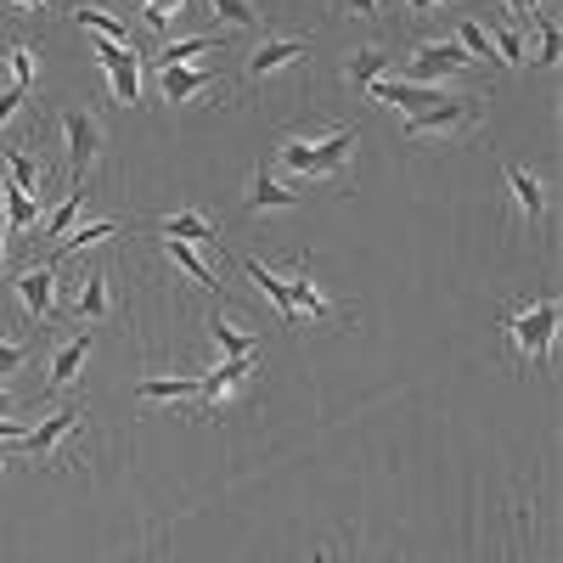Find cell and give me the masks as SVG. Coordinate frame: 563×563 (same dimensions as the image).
I'll return each instance as SVG.
<instances>
[{
  "label": "cell",
  "instance_id": "6da1fadb",
  "mask_svg": "<svg viewBox=\"0 0 563 563\" xmlns=\"http://www.w3.org/2000/svg\"><path fill=\"white\" fill-rule=\"evenodd\" d=\"M355 130H327V135H282L276 158L294 175H344L355 158Z\"/></svg>",
  "mask_w": 563,
  "mask_h": 563
},
{
  "label": "cell",
  "instance_id": "7a4b0ae2",
  "mask_svg": "<svg viewBox=\"0 0 563 563\" xmlns=\"http://www.w3.org/2000/svg\"><path fill=\"white\" fill-rule=\"evenodd\" d=\"M501 333H507L512 355H519L525 366H547L552 361V333H558V299H536L525 310H507Z\"/></svg>",
  "mask_w": 563,
  "mask_h": 563
},
{
  "label": "cell",
  "instance_id": "3957f363",
  "mask_svg": "<svg viewBox=\"0 0 563 563\" xmlns=\"http://www.w3.org/2000/svg\"><path fill=\"white\" fill-rule=\"evenodd\" d=\"M479 119H485V108H479V97H440L434 108H422V113H411L406 119V141H462V135H474L479 130Z\"/></svg>",
  "mask_w": 563,
  "mask_h": 563
},
{
  "label": "cell",
  "instance_id": "277c9868",
  "mask_svg": "<svg viewBox=\"0 0 563 563\" xmlns=\"http://www.w3.org/2000/svg\"><path fill=\"white\" fill-rule=\"evenodd\" d=\"M467 68H474V57H467L456 40H429V45H417V52H411L406 85H440V79H456Z\"/></svg>",
  "mask_w": 563,
  "mask_h": 563
},
{
  "label": "cell",
  "instance_id": "5b68a950",
  "mask_svg": "<svg viewBox=\"0 0 563 563\" xmlns=\"http://www.w3.org/2000/svg\"><path fill=\"white\" fill-rule=\"evenodd\" d=\"M63 135H68V158H74V186L85 192V175L97 169L108 130H102V119H97V113H85V108H68V113H63Z\"/></svg>",
  "mask_w": 563,
  "mask_h": 563
},
{
  "label": "cell",
  "instance_id": "8992f818",
  "mask_svg": "<svg viewBox=\"0 0 563 563\" xmlns=\"http://www.w3.org/2000/svg\"><path fill=\"white\" fill-rule=\"evenodd\" d=\"M102 63V74L113 79V97L130 108L141 102V57H135V45H113V40H97V52H90Z\"/></svg>",
  "mask_w": 563,
  "mask_h": 563
},
{
  "label": "cell",
  "instance_id": "52a82bcc",
  "mask_svg": "<svg viewBox=\"0 0 563 563\" xmlns=\"http://www.w3.org/2000/svg\"><path fill=\"white\" fill-rule=\"evenodd\" d=\"M79 417H85L79 406H63L57 417H45L40 429H29V434H23L18 445H23L29 456H40V462H63V445H68V440L79 434Z\"/></svg>",
  "mask_w": 563,
  "mask_h": 563
},
{
  "label": "cell",
  "instance_id": "ba28073f",
  "mask_svg": "<svg viewBox=\"0 0 563 563\" xmlns=\"http://www.w3.org/2000/svg\"><path fill=\"white\" fill-rule=\"evenodd\" d=\"M305 34H276V40H260L254 52H249V74L254 79H271V74H282V68H294L299 57H305Z\"/></svg>",
  "mask_w": 563,
  "mask_h": 563
},
{
  "label": "cell",
  "instance_id": "9c48e42d",
  "mask_svg": "<svg viewBox=\"0 0 563 563\" xmlns=\"http://www.w3.org/2000/svg\"><path fill=\"white\" fill-rule=\"evenodd\" d=\"M12 288H18V305H23L34 321H45V316L57 310V271H52V265H29Z\"/></svg>",
  "mask_w": 563,
  "mask_h": 563
},
{
  "label": "cell",
  "instance_id": "30bf717a",
  "mask_svg": "<svg viewBox=\"0 0 563 563\" xmlns=\"http://www.w3.org/2000/svg\"><path fill=\"white\" fill-rule=\"evenodd\" d=\"M249 378H254V355H231L225 366L209 372V378H198V400H203V406H225Z\"/></svg>",
  "mask_w": 563,
  "mask_h": 563
},
{
  "label": "cell",
  "instance_id": "8fae6325",
  "mask_svg": "<svg viewBox=\"0 0 563 563\" xmlns=\"http://www.w3.org/2000/svg\"><path fill=\"white\" fill-rule=\"evenodd\" d=\"M158 90H164V102H192L203 90H214V74L192 68V63H169V68H158Z\"/></svg>",
  "mask_w": 563,
  "mask_h": 563
},
{
  "label": "cell",
  "instance_id": "7c38bea8",
  "mask_svg": "<svg viewBox=\"0 0 563 563\" xmlns=\"http://www.w3.org/2000/svg\"><path fill=\"white\" fill-rule=\"evenodd\" d=\"M288 299H294V321H333V316H339V305L316 288L310 271L288 276Z\"/></svg>",
  "mask_w": 563,
  "mask_h": 563
},
{
  "label": "cell",
  "instance_id": "4fadbf2b",
  "mask_svg": "<svg viewBox=\"0 0 563 563\" xmlns=\"http://www.w3.org/2000/svg\"><path fill=\"white\" fill-rule=\"evenodd\" d=\"M507 192H512V203H519L525 220H541L547 214V192H541V180L525 164H507Z\"/></svg>",
  "mask_w": 563,
  "mask_h": 563
},
{
  "label": "cell",
  "instance_id": "5bb4252c",
  "mask_svg": "<svg viewBox=\"0 0 563 563\" xmlns=\"http://www.w3.org/2000/svg\"><path fill=\"white\" fill-rule=\"evenodd\" d=\"M243 271H249V276L260 282V294H265V299L276 305V316L288 321V327H299V321H294V299H288V282H282V276H276L271 265H260L254 254H243Z\"/></svg>",
  "mask_w": 563,
  "mask_h": 563
},
{
  "label": "cell",
  "instance_id": "9a60e30c",
  "mask_svg": "<svg viewBox=\"0 0 563 563\" xmlns=\"http://www.w3.org/2000/svg\"><path fill=\"white\" fill-rule=\"evenodd\" d=\"M249 209H260V214H271V209H299V192H288L271 169H260L254 180H249Z\"/></svg>",
  "mask_w": 563,
  "mask_h": 563
},
{
  "label": "cell",
  "instance_id": "2e32d148",
  "mask_svg": "<svg viewBox=\"0 0 563 563\" xmlns=\"http://www.w3.org/2000/svg\"><path fill=\"white\" fill-rule=\"evenodd\" d=\"M90 344H97V339H90V333H79V339H68L57 355H52V378H45V384H52V389H68L74 378H79V366H85V355H90Z\"/></svg>",
  "mask_w": 563,
  "mask_h": 563
},
{
  "label": "cell",
  "instance_id": "e0dca14e",
  "mask_svg": "<svg viewBox=\"0 0 563 563\" xmlns=\"http://www.w3.org/2000/svg\"><path fill=\"white\" fill-rule=\"evenodd\" d=\"M164 238H175V243H220V231H214V220H203L198 209H180V214H169L164 220Z\"/></svg>",
  "mask_w": 563,
  "mask_h": 563
},
{
  "label": "cell",
  "instance_id": "ac0fdd59",
  "mask_svg": "<svg viewBox=\"0 0 563 563\" xmlns=\"http://www.w3.org/2000/svg\"><path fill=\"white\" fill-rule=\"evenodd\" d=\"M485 34H490V57H501L507 68L530 63V57H525L530 45H525V29H519V18H512V23H496V29H485Z\"/></svg>",
  "mask_w": 563,
  "mask_h": 563
},
{
  "label": "cell",
  "instance_id": "d6986e66",
  "mask_svg": "<svg viewBox=\"0 0 563 563\" xmlns=\"http://www.w3.org/2000/svg\"><path fill=\"white\" fill-rule=\"evenodd\" d=\"M74 23L79 29H90L97 40H113V45H130V29L119 23V18H108L102 7H74Z\"/></svg>",
  "mask_w": 563,
  "mask_h": 563
},
{
  "label": "cell",
  "instance_id": "ffe728a7",
  "mask_svg": "<svg viewBox=\"0 0 563 563\" xmlns=\"http://www.w3.org/2000/svg\"><path fill=\"white\" fill-rule=\"evenodd\" d=\"M97 316H108V276L90 271L85 276V294L74 299V321H97Z\"/></svg>",
  "mask_w": 563,
  "mask_h": 563
},
{
  "label": "cell",
  "instance_id": "44dd1931",
  "mask_svg": "<svg viewBox=\"0 0 563 563\" xmlns=\"http://www.w3.org/2000/svg\"><path fill=\"white\" fill-rule=\"evenodd\" d=\"M0 192H7V225H12V231H29V225L40 220V198H34V192H23V186H12V180L0 186Z\"/></svg>",
  "mask_w": 563,
  "mask_h": 563
},
{
  "label": "cell",
  "instance_id": "7402d4cb",
  "mask_svg": "<svg viewBox=\"0 0 563 563\" xmlns=\"http://www.w3.org/2000/svg\"><path fill=\"white\" fill-rule=\"evenodd\" d=\"M164 249H169V260H175V265H180L186 276H192V282H198V288H209V294H220V276H214V271H209V265H203V260L192 254V243H175V238H169Z\"/></svg>",
  "mask_w": 563,
  "mask_h": 563
},
{
  "label": "cell",
  "instance_id": "603a6c76",
  "mask_svg": "<svg viewBox=\"0 0 563 563\" xmlns=\"http://www.w3.org/2000/svg\"><path fill=\"white\" fill-rule=\"evenodd\" d=\"M214 45H220V34H192V40H164V52H158V68H169V63H192V57L214 52Z\"/></svg>",
  "mask_w": 563,
  "mask_h": 563
},
{
  "label": "cell",
  "instance_id": "cb8c5ba5",
  "mask_svg": "<svg viewBox=\"0 0 563 563\" xmlns=\"http://www.w3.org/2000/svg\"><path fill=\"white\" fill-rule=\"evenodd\" d=\"M389 68V57L378 52V45H361V52L350 57V85H361V90H372L378 85V74Z\"/></svg>",
  "mask_w": 563,
  "mask_h": 563
},
{
  "label": "cell",
  "instance_id": "d4e9b609",
  "mask_svg": "<svg viewBox=\"0 0 563 563\" xmlns=\"http://www.w3.org/2000/svg\"><path fill=\"white\" fill-rule=\"evenodd\" d=\"M119 220H97V225H79V231H68V238H63V249L57 254H79V249H97L102 238H119Z\"/></svg>",
  "mask_w": 563,
  "mask_h": 563
},
{
  "label": "cell",
  "instance_id": "484cf974",
  "mask_svg": "<svg viewBox=\"0 0 563 563\" xmlns=\"http://www.w3.org/2000/svg\"><path fill=\"white\" fill-rule=\"evenodd\" d=\"M141 400H198V378H147Z\"/></svg>",
  "mask_w": 563,
  "mask_h": 563
},
{
  "label": "cell",
  "instance_id": "4316f807",
  "mask_svg": "<svg viewBox=\"0 0 563 563\" xmlns=\"http://www.w3.org/2000/svg\"><path fill=\"white\" fill-rule=\"evenodd\" d=\"M209 12L225 23V29H260V12L254 0H209Z\"/></svg>",
  "mask_w": 563,
  "mask_h": 563
},
{
  "label": "cell",
  "instance_id": "83f0119b",
  "mask_svg": "<svg viewBox=\"0 0 563 563\" xmlns=\"http://www.w3.org/2000/svg\"><path fill=\"white\" fill-rule=\"evenodd\" d=\"M180 12H186V0H141V23L158 29V34H169L180 23Z\"/></svg>",
  "mask_w": 563,
  "mask_h": 563
},
{
  "label": "cell",
  "instance_id": "f1b7e54d",
  "mask_svg": "<svg viewBox=\"0 0 563 563\" xmlns=\"http://www.w3.org/2000/svg\"><path fill=\"white\" fill-rule=\"evenodd\" d=\"M209 333L225 344V355H260V339L238 333V321H225V316H214V321H209Z\"/></svg>",
  "mask_w": 563,
  "mask_h": 563
},
{
  "label": "cell",
  "instance_id": "f546056e",
  "mask_svg": "<svg viewBox=\"0 0 563 563\" xmlns=\"http://www.w3.org/2000/svg\"><path fill=\"white\" fill-rule=\"evenodd\" d=\"M7 169H12V186H23V192H40V158H29L23 147H7Z\"/></svg>",
  "mask_w": 563,
  "mask_h": 563
},
{
  "label": "cell",
  "instance_id": "4dcf8cb0",
  "mask_svg": "<svg viewBox=\"0 0 563 563\" xmlns=\"http://www.w3.org/2000/svg\"><path fill=\"white\" fill-rule=\"evenodd\" d=\"M456 45H462V52L474 57V63L490 57V34H485V23H474V18H462V23H456Z\"/></svg>",
  "mask_w": 563,
  "mask_h": 563
},
{
  "label": "cell",
  "instance_id": "1f68e13d",
  "mask_svg": "<svg viewBox=\"0 0 563 563\" xmlns=\"http://www.w3.org/2000/svg\"><path fill=\"white\" fill-rule=\"evenodd\" d=\"M7 63H12V85H18V90H29V85H34V74H40L34 45H23V40H18L12 52H7Z\"/></svg>",
  "mask_w": 563,
  "mask_h": 563
},
{
  "label": "cell",
  "instance_id": "d6a6232c",
  "mask_svg": "<svg viewBox=\"0 0 563 563\" xmlns=\"http://www.w3.org/2000/svg\"><path fill=\"white\" fill-rule=\"evenodd\" d=\"M79 203H85V192H79V186H74V192L63 198V209H57L52 220H45V225H40V238H68V225H74V214H79Z\"/></svg>",
  "mask_w": 563,
  "mask_h": 563
},
{
  "label": "cell",
  "instance_id": "836d02e7",
  "mask_svg": "<svg viewBox=\"0 0 563 563\" xmlns=\"http://www.w3.org/2000/svg\"><path fill=\"white\" fill-rule=\"evenodd\" d=\"M23 355H29V344L0 339V378H7V372H18V366H23Z\"/></svg>",
  "mask_w": 563,
  "mask_h": 563
},
{
  "label": "cell",
  "instance_id": "e575fe53",
  "mask_svg": "<svg viewBox=\"0 0 563 563\" xmlns=\"http://www.w3.org/2000/svg\"><path fill=\"white\" fill-rule=\"evenodd\" d=\"M541 68H552L558 63V23H541V57H536Z\"/></svg>",
  "mask_w": 563,
  "mask_h": 563
},
{
  "label": "cell",
  "instance_id": "d590c367",
  "mask_svg": "<svg viewBox=\"0 0 563 563\" xmlns=\"http://www.w3.org/2000/svg\"><path fill=\"white\" fill-rule=\"evenodd\" d=\"M29 429H23V422H12V417H0V445H18Z\"/></svg>",
  "mask_w": 563,
  "mask_h": 563
},
{
  "label": "cell",
  "instance_id": "8d00e7d4",
  "mask_svg": "<svg viewBox=\"0 0 563 563\" xmlns=\"http://www.w3.org/2000/svg\"><path fill=\"white\" fill-rule=\"evenodd\" d=\"M18 108H23V90L12 85V90H7V97H0V124H7V119H12Z\"/></svg>",
  "mask_w": 563,
  "mask_h": 563
},
{
  "label": "cell",
  "instance_id": "74e56055",
  "mask_svg": "<svg viewBox=\"0 0 563 563\" xmlns=\"http://www.w3.org/2000/svg\"><path fill=\"white\" fill-rule=\"evenodd\" d=\"M507 7V18H519V23H530V12H536V0H501Z\"/></svg>",
  "mask_w": 563,
  "mask_h": 563
},
{
  "label": "cell",
  "instance_id": "f35d334b",
  "mask_svg": "<svg viewBox=\"0 0 563 563\" xmlns=\"http://www.w3.org/2000/svg\"><path fill=\"white\" fill-rule=\"evenodd\" d=\"M344 7H350V18H372V12L384 7V0H344Z\"/></svg>",
  "mask_w": 563,
  "mask_h": 563
},
{
  "label": "cell",
  "instance_id": "ab89813d",
  "mask_svg": "<svg viewBox=\"0 0 563 563\" xmlns=\"http://www.w3.org/2000/svg\"><path fill=\"white\" fill-rule=\"evenodd\" d=\"M434 7H445V0H406V12H434Z\"/></svg>",
  "mask_w": 563,
  "mask_h": 563
},
{
  "label": "cell",
  "instance_id": "60d3db41",
  "mask_svg": "<svg viewBox=\"0 0 563 563\" xmlns=\"http://www.w3.org/2000/svg\"><path fill=\"white\" fill-rule=\"evenodd\" d=\"M7 7H12V12H29V7L40 12V7H45V0H7Z\"/></svg>",
  "mask_w": 563,
  "mask_h": 563
},
{
  "label": "cell",
  "instance_id": "b9f144b4",
  "mask_svg": "<svg viewBox=\"0 0 563 563\" xmlns=\"http://www.w3.org/2000/svg\"><path fill=\"white\" fill-rule=\"evenodd\" d=\"M7 406H12V395H7V378H0V417H7Z\"/></svg>",
  "mask_w": 563,
  "mask_h": 563
}]
</instances>
